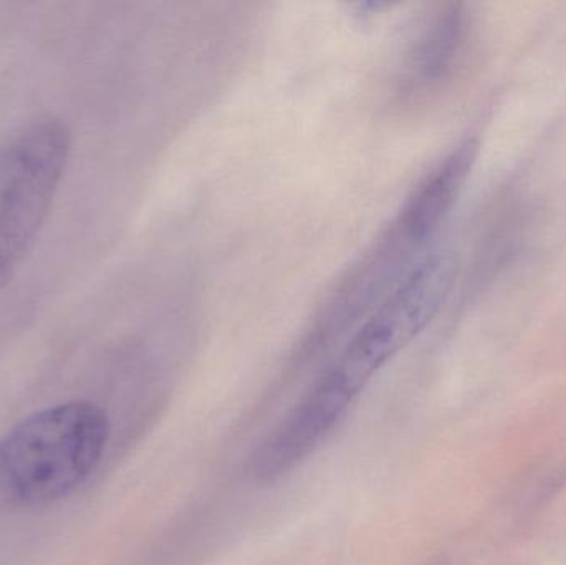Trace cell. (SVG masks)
Listing matches in <instances>:
<instances>
[{
    "label": "cell",
    "mask_w": 566,
    "mask_h": 565,
    "mask_svg": "<svg viewBox=\"0 0 566 565\" xmlns=\"http://www.w3.org/2000/svg\"><path fill=\"white\" fill-rule=\"evenodd\" d=\"M444 279L441 259L428 258L396 285L290 410L303 435L326 441L339 427L369 381L424 327L441 297Z\"/></svg>",
    "instance_id": "obj_1"
},
{
    "label": "cell",
    "mask_w": 566,
    "mask_h": 565,
    "mask_svg": "<svg viewBox=\"0 0 566 565\" xmlns=\"http://www.w3.org/2000/svg\"><path fill=\"white\" fill-rule=\"evenodd\" d=\"M108 415L90 401L36 411L0 441V494L17 506L40 508L75 493L102 463Z\"/></svg>",
    "instance_id": "obj_2"
},
{
    "label": "cell",
    "mask_w": 566,
    "mask_h": 565,
    "mask_svg": "<svg viewBox=\"0 0 566 565\" xmlns=\"http://www.w3.org/2000/svg\"><path fill=\"white\" fill-rule=\"evenodd\" d=\"M70 153L72 132L56 116L33 119L0 142V289L32 252Z\"/></svg>",
    "instance_id": "obj_3"
}]
</instances>
